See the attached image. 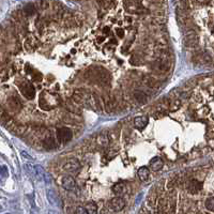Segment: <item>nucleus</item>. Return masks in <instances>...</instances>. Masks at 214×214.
<instances>
[{
    "instance_id": "12",
    "label": "nucleus",
    "mask_w": 214,
    "mask_h": 214,
    "mask_svg": "<svg viewBox=\"0 0 214 214\" xmlns=\"http://www.w3.org/2000/svg\"><path fill=\"white\" fill-rule=\"evenodd\" d=\"M88 214H97V206L94 202H89L85 206Z\"/></svg>"
},
{
    "instance_id": "9",
    "label": "nucleus",
    "mask_w": 214,
    "mask_h": 214,
    "mask_svg": "<svg viewBox=\"0 0 214 214\" xmlns=\"http://www.w3.org/2000/svg\"><path fill=\"white\" fill-rule=\"evenodd\" d=\"M112 192L115 193L116 195H118V197H120V196H122L123 194H125L128 192V186L124 183H122V182L121 183H117L112 187Z\"/></svg>"
},
{
    "instance_id": "22",
    "label": "nucleus",
    "mask_w": 214,
    "mask_h": 214,
    "mask_svg": "<svg viewBox=\"0 0 214 214\" xmlns=\"http://www.w3.org/2000/svg\"><path fill=\"white\" fill-rule=\"evenodd\" d=\"M100 214H110V213H109L108 211H107L106 209H104V210H102L101 213H100Z\"/></svg>"
},
{
    "instance_id": "10",
    "label": "nucleus",
    "mask_w": 214,
    "mask_h": 214,
    "mask_svg": "<svg viewBox=\"0 0 214 214\" xmlns=\"http://www.w3.org/2000/svg\"><path fill=\"white\" fill-rule=\"evenodd\" d=\"M148 122H149V120H148V118L144 117V116L137 117L135 118V120H134V124H135V126H136L138 130H142V128H146V126L148 125Z\"/></svg>"
},
{
    "instance_id": "20",
    "label": "nucleus",
    "mask_w": 214,
    "mask_h": 214,
    "mask_svg": "<svg viewBox=\"0 0 214 214\" xmlns=\"http://www.w3.org/2000/svg\"><path fill=\"white\" fill-rule=\"evenodd\" d=\"M25 12H26L28 15L34 13V7H32V5H27L26 9H25Z\"/></svg>"
},
{
    "instance_id": "4",
    "label": "nucleus",
    "mask_w": 214,
    "mask_h": 214,
    "mask_svg": "<svg viewBox=\"0 0 214 214\" xmlns=\"http://www.w3.org/2000/svg\"><path fill=\"white\" fill-rule=\"evenodd\" d=\"M108 206L111 209L112 211L119 212L122 211L124 207H125V201L122 197H114L112 199H110L108 202Z\"/></svg>"
},
{
    "instance_id": "11",
    "label": "nucleus",
    "mask_w": 214,
    "mask_h": 214,
    "mask_svg": "<svg viewBox=\"0 0 214 214\" xmlns=\"http://www.w3.org/2000/svg\"><path fill=\"white\" fill-rule=\"evenodd\" d=\"M137 176H138V178L141 180V181H146V180H148V178H149L150 176V170L147 167L142 166V167H140V168L138 169V171H137Z\"/></svg>"
},
{
    "instance_id": "13",
    "label": "nucleus",
    "mask_w": 214,
    "mask_h": 214,
    "mask_svg": "<svg viewBox=\"0 0 214 214\" xmlns=\"http://www.w3.org/2000/svg\"><path fill=\"white\" fill-rule=\"evenodd\" d=\"M44 144L47 146L48 148L51 149H54L56 147V144H55V140H54V137L51 135H47V136L44 138Z\"/></svg>"
},
{
    "instance_id": "15",
    "label": "nucleus",
    "mask_w": 214,
    "mask_h": 214,
    "mask_svg": "<svg viewBox=\"0 0 214 214\" xmlns=\"http://www.w3.org/2000/svg\"><path fill=\"white\" fill-rule=\"evenodd\" d=\"M108 142H109V139H108L107 136H105V135H100V136L97 137V144H99L106 146V144H108Z\"/></svg>"
},
{
    "instance_id": "17",
    "label": "nucleus",
    "mask_w": 214,
    "mask_h": 214,
    "mask_svg": "<svg viewBox=\"0 0 214 214\" xmlns=\"http://www.w3.org/2000/svg\"><path fill=\"white\" fill-rule=\"evenodd\" d=\"M135 97H136L139 102H141V103L146 102V95H144V93H142V92H135Z\"/></svg>"
},
{
    "instance_id": "3",
    "label": "nucleus",
    "mask_w": 214,
    "mask_h": 214,
    "mask_svg": "<svg viewBox=\"0 0 214 214\" xmlns=\"http://www.w3.org/2000/svg\"><path fill=\"white\" fill-rule=\"evenodd\" d=\"M19 89H21L23 95L26 97L27 100H32L35 95V89L33 87L31 83L29 81H25L19 86Z\"/></svg>"
},
{
    "instance_id": "7",
    "label": "nucleus",
    "mask_w": 214,
    "mask_h": 214,
    "mask_svg": "<svg viewBox=\"0 0 214 214\" xmlns=\"http://www.w3.org/2000/svg\"><path fill=\"white\" fill-rule=\"evenodd\" d=\"M201 190H202V183L198 180H191L187 184V191L191 194H197Z\"/></svg>"
},
{
    "instance_id": "2",
    "label": "nucleus",
    "mask_w": 214,
    "mask_h": 214,
    "mask_svg": "<svg viewBox=\"0 0 214 214\" xmlns=\"http://www.w3.org/2000/svg\"><path fill=\"white\" fill-rule=\"evenodd\" d=\"M57 139L60 144H65V142L70 141L73 137V132L71 131V128H60L57 130L56 132Z\"/></svg>"
},
{
    "instance_id": "8",
    "label": "nucleus",
    "mask_w": 214,
    "mask_h": 214,
    "mask_svg": "<svg viewBox=\"0 0 214 214\" xmlns=\"http://www.w3.org/2000/svg\"><path fill=\"white\" fill-rule=\"evenodd\" d=\"M164 165V160L156 156V158H152L151 162H150V168L152 169L153 171H158Z\"/></svg>"
},
{
    "instance_id": "21",
    "label": "nucleus",
    "mask_w": 214,
    "mask_h": 214,
    "mask_svg": "<svg viewBox=\"0 0 214 214\" xmlns=\"http://www.w3.org/2000/svg\"><path fill=\"white\" fill-rule=\"evenodd\" d=\"M116 32H117V35L120 37V39L124 37V31H123V29H121V28H120V29H117V31H116Z\"/></svg>"
},
{
    "instance_id": "18",
    "label": "nucleus",
    "mask_w": 214,
    "mask_h": 214,
    "mask_svg": "<svg viewBox=\"0 0 214 214\" xmlns=\"http://www.w3.org/2000/svg\"><path fill=\"white\" fill-rule=\"evenodd\" d=\"M74 214H88V213H87V210H86L85 207L78 206L77 208L75 209Z\"/></svg>"
},
{
    "instance_id": "16",
    "label": "nucleus",
    "mask_w": 214,
    "mask_h": 214,
    "mask_svg": "<svg viewBox=\"0 0 214 214\" xmlns=\"http://www.w3.org/2000/svg\"><path fill=\"white\" fill-rule=\"evenodd\" d=\"M32 42H34V39H32V37L28 39V40L25 42V46H26V48L28 51H33V48H35L34 46L35 43H32Z\"/></svg>"
},
{
    "instance_id": "1",
    "label": "nucleus",
    "mask_w": 214,
    "mask_h": 214,
    "mask_svg": "<svg viewBox=\"0 0 214 214\" xmlns=\"http://www.w3.org/2000/svg\"><path fill=\"white\" fill-rule=\"evenodd\" d=\"M58 105V100H57L56 95L55 94H51V93H45L41 94L40 97V106L41 108L45 110H51L53 108Z\"/></svg>"
},
{
    "instance_id": "19",
    "label": "nucleus",
    "mask_w": 214,
    "mask_h": 214,
    "mask_svg": "<svg viewBox=\"0 0 214 214\" xmlns=\"http://www.w3.org/2000/svg\"><path fill=\"white\" fill-rule=\"evenodd\" d=\"M15 130H14V133L18 134V135H21V134L24 133V131L26 130V126L24 125H18V126H15Z\"/></svg>"
},
{
    "instance_id": "5",
    "label": "nucleus",
    "mask_w": 214,
    "mask_h": 214,
    "mask_svg": "<svg viewBox=\"0 0 214 214\" xmlns=\"http://www.w3.org/2000/svg\"><path fill=\"white\" fill-rule=\"evenodd\" d=\"M79 168H80V164L77 158H69V160L65 162V164L63 165V170L70 171V172L76 171Z\"/></svg>"
},
{
    "instance_id": "14",
    "label": "nucleus",
    "mask_w": 214,
    "mask_h": 214,
    "mask_svg": "<svg viewBox=\"0 0 214 214\" xmlns=\"http://www.w3.org/2000/svg\"><path fill=\"white\" fill-rule=\"evenodd\" d=\"M206 208L208 209L209 211H214V198L213 197H209L206 200Z\"/></svg>"
},
{
    "instance_id": "6",
    "label": "nucleus",
    "mask_w": 214,
    "mask_h": 214,
    "mask_svg": "<svg viewBox=\"0 0 214 214\" xmlns=\"http://www.w3.org/2000/svg\"><path fill=\"white\" fill-rule=\"evenodd\" d=\"M61 185L64 190H67V191H73L75 187H76V183H75L74 178L71 176L63 177L61 181Z\"/></svg>"
}]
</instances>
